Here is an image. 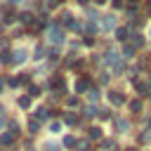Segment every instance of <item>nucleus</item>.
<instances>
[{
    "label": "nucleus",
    "instance_id": "obj_1",
    "mask_svg": "<svg viewBox=\"0 0 151 151\" xmlns=\"http://www.w3.org/2000/svg\"><path fill=\"white\" fill-rule=\"evenodd\" d=\"M109 101H111L113 106H120L125 99H123V94H120V92H113V90H111V92H109Z\"/></svg>",
    "mask_w": 151,
    "mask_h": 151
},
{
    "label": "nucleus",
    "instance_id": "obj_2",
    "mask_svg": "<svg viewBox=\"0 0 151 151\" xmlns=\"http://www.w3.org/2000/svg\"><path fill=\"white\" fill-rule=\"evenodd\" d=\"M116 26V17L113 14H109V17H104V31H111Z\"/></svg>",
    "mask_w": 151,
    "mask_h": 151
},
{
    "label": "nucleus",
    "instance_id": "obj_3",
    "mask_svg": "<svg viewBox=\"0 0 151 151\" xmlns=\"http://www.w3.org/2000/svg\"><path fill=\"white\" fill-rule=\"evenodd\" d=\"M50 40H52V42H61V40H64V33L57 31V28H52V31H50Z\"/></svg>",
    "mask_w": 151,
    "mask_h": 151
},
{
    "label": "nucleus",
    "instance_id": "obj_4",
    "mask_svg": "<svg viewBox=\"0 0 151 151\" xmlns=\"http://www.w3.org/2000/svg\"><path fill=\"white\" fill-rule=\"evenodd\" d=\"M12 57H14V59H12V61H14V64H21V61H24V59H26V50H17V52H14V54H12Z\"/></svg>",
    "mask_w": 151,
    "mask_h": 151
},
{
    "label": "nucleus",
    "instance_id": "obj_5",
    "mask_svg": "<svg viewBox=\"0 0 151 151\" xmlns=\"http://www.w3.org/2000/svg\"><path fill=\"white\" fill-rule=\"evenodd\" d=\"M19 21H21V24H31V21H33V14H31V12H21V14H19Z\"/></svg>",
    "mask_w": 151,
    "mask_h": 151
},
{
    "label": "nucleus",
    "instance_id": "obj_6",
    "mask_svg": "<svg viewBox=\"0 0 151 151\" xmlns=\"http://www.w3.org/2000/svg\"><path fill=\"white\" fill-rule=\"evenodd\" d=\"M90 139H101V127H90Z\"/></svg>",
    "mask_w": 151,
    "mask_h": 151
},
{
    "label": "nucleus",
    "instance_id": "obj_7",
    "mask_svg": "<svg viewBox=\"0 0 151 151\" xmlns=\"http://www.w3.org/2000/svg\"><path fill=\"white\" fill-rule=\"evenodd\" d=\"M130 111H134V113H139V111H142V101H139V99H134V101H130Z\"/></svg>",
    "mask_w": 151,
    "mask_h": 151
},
{
    "label": "nucleus",
    "instance_id": "obj_8",
    "mask_svg": "<svg viewBox=\"0 0 151 151\" xmlns=\"http://www.w3.org/2000/svg\"><path fill=\"white\" fill-rule=\"evenodd\" d=\"M17 104H19L21 109H28V106H31V99H28V97H19V101H17Z\"/></svg>",
    "mask_w": 151,
    "mask_h": 151
},
{
    "label": "nucleus",
    "instance_id": "obj_9",
    "mask_svg": "<svg viewBox=\"0 0 151 151\" xmlns=\"http://www.w3.org/2000/svg\"><path fill=\"white\" fill-rule=\"evenodd\" d=\"M116 38H118V40H125V38H127V28H118V31H116Z\"/></svg>",
    "mask_w": 151,
    "mask_h": 151
},
{
    "label": "nucleus",
    "instance_id": "obj_10",
    "mask_svg": "<svg viewBox=\"0 0 151 151\" xmlns=\"http://www.w3.org/2000/svg\"><path fill=\"white\" fill-rule=\"evenodd\" d=\"M38 94H40V87L38 85H31L28 87V97H38Z\"/></svg>",
    "mask_w": 151,
    "mask_h": 151
},
{
    "label": "nucleus",
    "instance_id": "obj_11",
    "mask_svg": "<svg viewBox=\"0 0 151 151\" xmlns=\"http://www.w3.org/2000/svg\"><path fill=\"white\" fill-rule=\"evenodd\" d=\"M38 127H40V123H38V120H31V123H28V130H31V134H35V132H38Z\"/></svg>",
    "mask_w": 151,
    "mask_h": 151
},
{
    "label": "nucleus",
    "instance_id": "obj_12",
    "mask_svg": "<svg viewBox=\"0 0 151 151\" xmlns=\"http://www.w3.org/2000/svg\"><path fill=\"white\" fill-rule=\"evenodd\" d=\"M64 146H68V149H73V146H76V137H71V134H68V137L64 139Z\"/></svg>",
    "mask_w": 151,
    "mask_h": 151
},
{
    "label": "nucleus",
    "instance_id": "obj_13",
    "mask_svg": "<svg viewBox=\"0 0 151 151\" xmlns=\"http://www.w3.org/2000/svg\"><path fill=\"white\" fill-rule=\"evenodd\" d=\"M85 87H87V80H78V83H76V90H78V92H83Z\"/></svg>",
    "mask_w": 151,
    "mask_h": 151
},
{
    "label": "nucleus",
    "instance_id": "obj_14",
    "mask_svg": "<svg viewBox=\"0 0 151 151\" xmlns=\"http://www.w3.org/2000/svg\"><path fill=\"white\" fill-rule=\"evenodd\" d=\"M87 99H90V101H97V99H99V92H97V90H90Z\"/></svg>",
    "mask_w": 151,
    "mask_h": 151
},
{
    "label": "nucleus",
    "instance_id": "obj_15",
    "mask_svg": "<svg viewBox=\"0 0 151 151\" xmlns=\"http://www.w3.org/2000/svg\"><path fill=\"white\" fill-rule=\"evenodd\" d=\"M42 151H59V149H57L52 142H47V144H42Z\"/></svg>",
    "mask_w": 151,
    "mask_h": 151
},
{
    "label": "nucleus",
    "instance_id": "obj_16",
    "mask_svg": "<svg viewBox=\"0 0 151 151\" xmlns=\"http://www.w3.org/2000/svg\"><path fill=\"white\" fill-rule=\"evenodd\" d=\"M132 38H134V45H144V35H139V33H134Z\"/></svg>",
    "mask_w": 151,
    "mask_h": 151
},
{
    "label": "nucleus",
    "instance_id": "obj_17",
    "mask_svg": "<svg viewBox=\"0 0 151 151\" xmlns=\"http://www.w3.org/2000/svg\"><path fill=\"white\" fill-rule=\"evenodd\" d=\"M12 137H14V134H2L0 142H2V144H12Z\"/></svg>",
    "mask_w": 151,
    "mask_h": 151
},
{
    "label": "nucleus",
    "instance_id": "obj_18",
    "mask_svg": "<svg viewBox=\"0 0 151 151\" xmlns=\"http://www.w3.org/2000/svg\"><path fill=\"white\" fill-rule=\"evenodd\" d=\"M14 19H17V17H14V14H12V12H7V14H5V24H12V21H14Z\"/></svg>",
    "mask_w": 151,
    "mask_h": 151
},
{
    "label": "nucleus",
    "instance_id": "obj_19",
    "mask_svg": "<svg viewBox=\"0 0 151 151\" xmlns=\"http://www.w3.org/2000/svg\"><path fill=\"white\" fill-rule=\"evenodd\" d=\"M101 146H104V149H113V146H116V144H113V142H111V139H104V142H101Z\"/></svg>",
    "mask_w": 151,
    "mask_h": 151
},
{
    "label": "nucleus",
    "instance_id": "obj_20",
    "mask_svg": "<svg viewBox=\"0 0 151 151\" xmlns=\"http://www.w3.org/2000/svg\"><path fill=\"white\" fill-rule=\"evenodd\" d=\"M35 116H38V118H47V111H45V109H38Z\"/></svg>",
    "mask_w": 151,
    "mask_h": 151
},
{
    "label": "nucleus",
    "instance_id": "obj_21",
    "mask_svg": "<svg viewBox=\"0 0 151 151\" xmlns=\"http://www.w3.org/2000/svg\"><path fill=\"white\" fill-rule=\"evenodd\" d=\"M66 123H68V125H76L78 118H76V116H66Z\"/></svg>",
    "mask_w": 151,
    "mask_h": 151
},
{
    "label": "nucleus",
    "instance_id": "obj_22",
    "mask_svg": "<svg viewBox=\"0 0 151 151\" xmlns=\"http://www.w3.org/2000/svg\"><path fill=\"white\" fill-rule=\"evenodd\" d=\"M66 104H68V106H78V99H76V97H68V101H66Z\"/></svg>",
    "mask_w": 151,
    "mask_h": 151
},
{
    "label": "nucleus",
    "instance_id": "obj_23",
    "mask_svg": "<svg viewBox=\"0 0 151 151\" xmlns=\"http://www.w3.org/2000/svg\"><path fill=\"white\" fill-rule=\"evenodd\" d=\"M50 130H52V132H59V130H61V125H59V123H52V125H50Z\"/></svg>",
    "mask_w": 151,
    "mask_h": 151
},
{
    "label": "nucleus",
    "instance_id": "obj_24",
    "mask_svg": "<svg viewBox=\"0 0 151 151\" xmlns=\"http://www.w3.org/2000/svg\"><path fill=\"white\" fill-rule=\"evenodd\" d=\"M0 61H2V64H9V54H7V52H5V54H0Z\"/></svg>",
    "mask_w": 151,
    "mask_h": 151
},
{
    "label": "nucleus",
    "instance_id": "obj_25",
    "mask_svg": "<svg viewBox=\"0 0 151 151\" xmlns=\"http://www.w3.org/2000/svg\"><path fill=\"white\" fill-rule=\"evenodd\" d=\"M97 31V24H87V33H94Z\"/></svg>",
    "mask_w": 151,
    "mask_h": 151
},
{
    "label": "nucleus",
    "instance_id": "obj_26",
    "mask_svg": "<svg viewBox=\"0 0 151 151\" xmlns=\"http://www.w3.org/2000/svg\"><path fill=\"white\" fill-rule=\"evenodd\" d=\"M132 54H134V50H132V47L127 45V47H125V57H132Z\"/></svg>",
    "mask_w": 151,
    "mask_h": 151
},
{
    "label": "nucleus",
    "instance_id": "obj_27",
    "mask_svg": "<svg viewBox=\"0 0 151 151\" xmlns=\"http://www.w3.org/2000/svg\"><path fill=\"white\" fill-rule=\"evenodd\" d=\"M28 80H31V76H28V73H24V76L19 78V83H28Z\"/></svg>",
    "mask_w": 151,
    "mask_h": 151
},
{
    "label": "nucleus",
    "instance_id": "obj_28",
    "mask_svg": "<svg viewBox=\"0 0 151 151\" xmlns=\"http://www.w3.org/2000/svg\"><path fill=\"white\" fill-rule=\"evenodd\" d=\"M54 5H61V0H50V7H54Z\"/></svg>",
    "mask_w": 151,
    "mask_h": 151
},
{
    "label": "nucleus",
    "instance_id": "obj_29",
    "mask_svg": "<svg viewBox=\"0 0 151 151\" xmlns=\"http://www.w3.org/2000/svg\"><path fill=\"white\" fill-rule=\"evenodd\" d=\"M2 87H5V83H2V78H0V92H2Z\"/></svg>",
    "mask_w": 151,
    "mask_h": 151
},
{
    "label": "nucleus",
    "instance_id": "obj_30",
    "mask_svg": "<svg viewBox=\"0 0 151 151\" xmlns=\"http://www.w3.org/2000/svg\"><path fill=\"white\" fill-rule=\"evenodd\" d=\"M94 2H97V5H104V2H106V0H94Z\"/></svg>",
    "mask_w": 151,
    "mask_h": 151
},
{
    "label": "nucleus",
    "instance_id": "obj_31",
    "mask_svg": "<svg viewBox=\"0 0 151 151\" xmlns=\"http://www.w3.org/2000/svg\"><path fill=\"white\" fill-rule=\"evenodd\" d=\"M78 2H80V5H87V0H78Z\"/></svg>",
    "mask_w": 151,
    "mask_h": 151
},
{
    "label": "nucleus",
    "instance_id": "obj_32",
    "mask_svg": "<svg viewBox=\"0 0 151 151\" xmlns=\"http://www.w3.org/2000/svg\"><path fill=\"white\" fill-rule=\"evenodd\" d=\"M127 151H137V149H127Z\"/></svg>",
    "mask_w": 151,
    "mask_h": 151
}]
</instances>
